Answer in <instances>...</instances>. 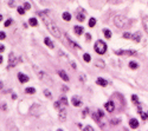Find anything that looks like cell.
Segmentation results:
<instances>
[{
  "instance_id": "18",
  "label": "cell",
  "mask_w": 148,
  "mask_h": 131,
  "mask_svg": "<svg viewBox=\"0 0 148 131\" xmlns=\"http://www.w3.org/2000/svg\"><path fill=\"white\" fill-rule=\"evenodd\" d=\"M28 24L31 25V26H37L38 25V21H37V19L36 18H31V19H28Z\"/></svg>"
},
{
  "instance_id": "33",
  "label": "cell",
  "mask_w": 148,
  "mask_h": 131,
  "mask_svg": "<svg viewBox=\"0 0 148 131\" xmlns=\"http://www.w3.org/2000/svg\"><path fill=\"white\" fill-rule=\"evenodd\" d=\"M14 5H16L14 0H9V7H13Z\"/></svg>"
},
{
  "instance_id": "44",
  "label": "cell",
  "mask_w": 148,
  "mask_h": 131,
  "mask_svg": "<svg viewBox=\"0 0 148 131\" xmlns=\"http://www.w3.org/2000/svg\"><path fill=\"white\" fill-rule=\"evenodd\" d=\"M147 114H148V112H147Z\"/></svg>"
},
{
  "instance_id": "14",
  "label": "cell",
  "mask_w": 148,
  "mask_h": 131,
  "mask_svg": "<svg viewBox=\"0 0 148 131\" xmlns=\"http://www.w3.org/2000/svg\"><path fill=\"white\" fill-rule=\"evenodd\" d=\"M96 83H97V85H100V86H107V80L103 78H97V80H96Z\"/></svg>"
},
{
  "instance_id": "27",
  "label": "cell",
  "mask_w": 148,
  "mask_h": 131,
  "mask_svg": "<svg viewBox=\"0 0 148 131\" xmlns=\"http://www.w3.org/2000/svg\"><path fill=\"white\" fill-rule=\"evenodd\" d=\"M95 65H96V66H100V69H103V67H104V63L102 60H96Z\"/></svg>"
},
{
  "instance_id": "36",
  "label": "cell",
  "mask_w": 148,
  "mask_h": 131,
  "mask_svg": "<svg viewBox=\"0 0 148 131\" xmlns=\"http://www.w3.org/2000/svg\"><path fill=\"white\" fill-rule=\"evenodd\" d=\"M85 38H87V41H90V40H91V34H90V33H87V34H85Z\"/></svg>"
},
{
  "instance_id": "31",
  "label": "cell",
  "mask_w": 148,
  "mask_h": 131,
  "mask_svg": "<svg viewBox=\"0 0 148 131\" xmlns=\"http://www.w3.org/2000/svg\"><path fill=\"white\" fill-rule=\"evenodd\" d=\"M44 95H45V97H47V98H51V92L49 91V90H44Z\"/></svg>"
},
{
  "instance_id": "32",
  "label": "cell",
  "mask_w": 148,
  "mask_h": 131,
  "mask_svg": "<svg viewBox=\"0 0 148 131\" xmlns=\"http://www.w3.org/2000/svg\"><path fill=\"white\" fill-rule=\"evenodd\" d=\"M88 112H89V109H88V107H85V109H84L83 110V112H82V117H85V116H87V114H88Z\"/></svg>"
},
{
  "instance_id": "30",
  "label": "cell",
  "mask_w": 148,
  "mask_h": 131,
  "mask_svg": "<svg viewBox=\"0 0 148 131\" xmlns=\"http://www.w3.org/2000/svg\"><path fill=\"white\" fill-rule=\"evenodd\" d=\"M123 38L124 39H130V38H133V35L130 34V33H128V32H124L123 33Z\"/></svg>"
},
{
  "instance_id": "16",
  "label": "cell",
  "mask_w": 148,
  "mask_h": 131,
  "mask_svg": "<svg viewBox=\"0 0 148 131\" xmlns=\"http://www.w3.org/2000/svg\"><path fill=\"white\" fill-rule=\"evenodd\" d=\"M62 18H63L64 21H70V20H71V14H70L69 12H64V13L62 14Z\"/></svg>"
},
{
  "instance_id": "3",
  "label": "cell",
  "mask_w": 148,
  "mask_h": 131,
  "mask_svg": "<svg viewBox=\"0 0 148 131\" xmlns=\"http://www.w3.org/2000/svg\"><path fill=\"white\" fill-rule=\"evenodd\" d=\"M126 23H127V19L123 16H116L114 18V25L116 27H119V28H123Z\"/></svg>"
},
{
  "instance_id": "23",
  "label": "cell",
  "mask_w": 148,
  "mask_h": 131,
  "mask_svg": "<svg viewBox=\"0 0 148 131\" xmlns=\"http://www.w3.org/2000/svg\"><path fill=\"white\" fill-rule=\"evenodd\" d=\"M59 103H61V105H63V106H66L68 105V99H66V97L63 96L61 99H59Z\"/></svg>"
},
{
  "instance_id": "41",
  "label": "cell",
  "mask_w": 148,
  "mask_h": 131,
  "mask_svg": "<svg viewBox=\"0 0 148 131\" xmlns=\"http://www.w3.org/2000/svg\"><path fill=\"white\" fill-rule=\"evenodd\" d=\"M4 50H5V46H4V45H1V46H0V51H1V52H4Z\"/></svg>"
},
{
  "instance_id": "35",
  "label": "cell",
  "mask_w": 148,
  "mask_h": 131,
  "mask_svg": "<svg viewBox=\"0 0 148 131\" xmlns=\"http://www.w3.org/2000/svg\"><path fill=\"white\" fill-rule=\"evenodd\" d=\"M5 38H6V34H5V32H2V31H1V33H0V39H1V40H4Z\"/></svg>"
},
{
  "instance_id": "12",
  "label": "cell",
  "mask_w": 148,
  "mask_h": 131,
  "mask_svg": "<svg viewBox=\"0 0 148 131\" xmlns=\"http://www.w3.org/2000/svg\"><path fill=\"white\" fill-rule=\"evenodd\" d=\"M58 74H59V77L63 79L64 82H69V77H68V74L65 73V71H63V70H61L59 72H58Z\"/></svg>"
},
{
  "instance_id": "29",
  "label": "cell",
  "mask_w": 148,
  "mask_h": 131,
  "mask_svg": "<svg viewBox=\"0 0 148 131\" xmlns=\"http://www.w3.org/2000/svg\"><path fill=\"white\" fill-rule=\"evenodd\" d=\"M18 13L20 16H24L25 14V8L24 7H18Z\"/></svg>"
},
{
  "instance_id": "10",
  "label": "cell",
  "mask_w": 148,
  "mask_h": 131,
  "mask_svg": "<svg viewBox=\"0 0 148 131\" xmlns=\"http://www.w3.org/2000/svg\"><path fill=\"white\" fill-rule=\"evenodd\" d=\"M66 39H68V43L70 44V46H71L72 49H76V50H81V46H79L78 44H76L75 41H72V40H71V38L66 37Z\"/></svg>"
},
{
  "instance_id": "11",
  "label": "cell",
  "mask_w": 148,
  "mask_h": 131,
  "mask_svg": "<svg viewBox=\"0 0 148 131\" xmlns=\"http://www.w3.org/2000/svg\"><path fill=\"white\" fill-rule=\"evenodd\" d=\"M74 32L76 35H82L84 32V28L82 26H75L74 27Z\"/></svg>"
},
{
  "instance_id": "26",
  "label": "cell",
  "mask_w": 148,
  "mask_h": 131,
  "mask_svg": "<svg viewBox=\"0 0 148 131\" xmlns=\"http://www.w3.org/2000/svg\"><path fill=\"white\" fill-rule=\"evenodd\" d=\"M140 116H141V118H142L143 121H148V114L143 112V111H141V112H140Z\"/></svg>"
},
{
  "instance_id": "40",
  "label": "cell",
  "mask_w": 148,
  "mask_h": 131,
  "mask_svg": "<svg viewBox=\"0 0 148 131\" xmlns=\"http://www.w3.org/2000/svg\"><path fill=\"white\" fill-rule=\"evenodd\" d=\"M79 77H81V80H82V82H85V76H84L83 73H81V76H79Z\"/></svg>"
},
{
  "instance_id": "21",
  "label": "cell",
  "mask_w": 148,
  "mask_h": 131,
  "mask_svg": "<svg viewBox=\"0 0 148 131\" xmlns=\"http://www.w3.org/2000/svg\"><path fill=\"white\" fill-rule=\"evenodd\" d=\"M129 67L131 70H136L138 67H139V65H138V63L136 61H130L129 63Z\"/></svg>"
},
{
  "instance_id": "20",
  "label": "cell",
  "mask_w": 148,
  "mask_h": 131,
  "mask_svg": "<svg viewBox=\"0 0 148 131\" xmlns=\"http://www.w3.org/2000/svg\"><path fill=\"white\" fill-rule=\"evenodd\" d=\"M133 40H135L136 43H140V40H141V35H140L139 32H136L135 34H133Z\"/></svg>"
},
{
  "instance_id": "22",
  "label": "cell",
  "mask_w": 148,
  "mask_h": 131,
  "mask_svg": "<svg viewBox=\"0 0 148 131\" xmlns=\"http://www.w3.org/2000/svg\"><path fill=\"white\" fill-rule=\"evenodd\" d=\"M103 34H104V37H105L107 39H110L111 38V32L109 31V30H107V28L103 30Z\"/></svg>"
},
{
  "instance_id": "38",
  "label": "cell",
  "mask_w": 148,
  "mask_h": 131,
  "mask_svg": "<svg viewBox=\"0 0 148 131\" xmlns=\"http://www.w3.org/2000/svg\"><path fill=\"white\" fill-rule=\"evenodd\" d=\"M97 112H98V116H100L101 118H103V117H104V114H103V111H102V110H98Z\"/></svg>"
},
{
  "instance_id": "34",
  "label": "cell",
  "mask_w": 148,
  "mask_h": 131,
  "mask_svg": "<svg viewBox=\"0 0 148 131\" xmlns=\"http://www.w3.org/2000/svg\"><path fill=\"white\" fill-rule=\"evenodd\" d=\"M24 8H25V9H30V8H31V5H30L28 2H25V4H24Z\"/></svg>"
},
{
  "instance_id": "43",
  "label": "cell",
  "mask_w": 148,
  "mask_h": 131,
  "mask_svg": "<svg viewBox=\"0 0 148 131\" xmlns=\"http://www.w3.org/2000/svg\"><path fill=\"white\" fill-rule=\"evenodd\" d=\"M109 1H110V2H116L117 0H109Z\"/></svg>"
},
{
  "instance_id": "8",
  "label": "cell",
  "mask_w": 148,
  "mask_h": 131,
  "mask_svg": "<svg viewBox=\"0 0 148 131\" xmlns=\"http://www.w3.org/2000/svg\"><path fill=\"white\" fill-rule=\"evenodd\" d=\"M129 126L131 129H136V128H139V121L136 119V118H131L129 121Z\"/></svg>"
},
{
  "instance_id": "6",
  "label": "cell",
  "mask_w": 148,
  "mask_h": 131,
  "mask_svg": "<svg viewBox=\"0 0 148 131\" xmlns=\"http://www.w3.org/2000/svg\"><path fill=\"white\" fill-rule=\"evenodd\" d=\"M58 118H59V122H65L66 121V110L65 109H61L59 110Z\"/></svg>"
},
{
  "instance_id": "28",
  "label": "cell",
  "mask_w": 148,
  "mask_h": 131,
  "mask_svg": "<svg viewBox=\"0 0 148 131\" xmlns=\"http://www.w3.org/2000/svg\"><path fill=\"white\" fill-rule=\"evenodd\" d=\"M131 100H133V103H135L136 105H139V98H138V96H135V95H133L131 96Z\"/></svg>"
},
{
  "instance_id": "15",
  "label": "cell",
  "mask_w": 148,
  "mask_h": 131,
  "mask_svg": "<svg viewBox=\"0 0 148 131\" xmlns=\"http://www.w3.org/2000/svg\"><path fill=\"white\" fill-rule=\"evenodd\" d=\"M76 19H77L78 21H84V19H85L84 13H82V12H77V13H76Z\"/></svg>"
},
{
  "instance_id": "24",
  "label": "cell",
  "mask_w": 148,
  "mask_h": 131,
  "mask_svg": "<svg viewBox=\"0 0 148 131\" xmlns=\"http://www.w3.org/2000/svg\"><path fill=\"white\" fill-rule=\"evenodd\" d=\"M25 92H26V93L33 95V93L36 92V89H35V87H26V89H25Z\"/></svg>"
},
{
  "instance_id": "37",
  "label": "cell",
  "mask_w": 148,
  "mask_h": 131,
  "mask_svg": "<svg viewBox=\"0 0 148 131\" xmlns=\"http://www.w3.org/2000/svg\"><path fill=\"white\" fill-rule=\"evenodd\" d=\"M84 130H85V131H93L94 129H93V126H89V125H88V126H85V128H84Z\"/></svg>"
},
{
  "instance_id": "5",
  "label": "cell",
  "mask_w": 148,
  "mask_h": 131,
  "mask_svg": "<svg viewBox=\"0 0 148 131\" xmlns=\"http://www.w3.org/2000/svg\"><path fill=\"white\" fill-rule=\"evenodd\" d=\"M104 106H105V109H107V111H108V112H113V111L115 110V103H114L113 100L107 102V103L104 104Z\"/></svg>"
},
{
  "instance_id": "39",
  "label": "cell",
  "mask_w": 148,
  "mask_h": 131,
  "mask_svg": "<svg viewBox=\"0 0 148 131\" xmlns=\"http://www.w3.org/2000/svg\"><path fill=\"white\" fill-rule=\"evenodd\" d=\"M11 23H12V20H11V19H9V20H7V21H5V26L9 27V25H11Z\"/></svg>"
},
{
  "instance_id": "9",
  "label": "cell",
  "mask_w": 148,
  "mask_h": 131,
  "mask_svg": "<svg viewBox=\"0 0 148 131\" xmlns=\"http://www.w3.org/2000/svg\"><path fill=\"white\" fill-rule=\"evenodd\" d=\"M18 79L20 83H27L30 78H28L26 74H24V73H18Z\"/></svg>"
},
{
  "instance_id": "19",
  "label": "cell",
  "mask_w": 148,
  "mask_h": 131,
  "mask_svg": "<svg viewBox=\"0 0 148 131\" xmlns=\"http://www.w3.org/2000/svg\"><path fill=\"white\" fill-rule=\"evenodd\" d=\"M83 60L85 63H90L91 61V56L89 54V53H84L83 54Z\"/></svg>"
},
{
  "instance_id": "7",
  "label": "cell",
  "mask_w": 148,
  "mask_h": 131,
  "mask_svg": "<svg viewBox=\"0 0 148 131\" xmlns=\"http://www.w3.org/2000/svg\"><path fill=\"white\" fill-rule=\"evenodd\" d=\"M71 103H72V105H74V106H76V107H78V106H82V105H83L82 100H81L78 97H76V96L72 97V99H71Z\"/></svg>"
},
{
  "instance_id": "17",
  "label": "cell",
  "mask_w": 148,
  "mask_h": 131,
  "mask_svg": "<svg viewBox=\"0 0 148 131\" xmlns=\"http://www.w3.org/2000/svg\"><path fill=\"white\" fill-rule=\"evenodd\" d=\"M44 43L46 44V46H49L50 49H53V47H55L53 43H52V41H51V40H50L49 38H45V39H44Z\"/></svg>"
},
{
  "instance_id": "2",
  "label": "cell",
  "mask_w": 148,
  "mask_h": 131,
  "mask_svg": "<svg viewBox=\"0 0 148 131\" xmlns=\"http://www.w3.org/2000/svg\"><path fill=\"white\" fill-rule=\"evenodd\" d=\"M94 49H95V52L97 54H104L107 51V44L103 40H97L94 45Z\"/></svg>"
},
{
  "instance_id": "13",
  "label": "cell",
  "mask_w": 148,
  "mask_h": 131,
  "mask_svg": "<svg viewBox=\"0 0 148 131\" xmlns=\"http://www.w3.org/2000/svg\"><path fill=\"white\" fill-rule=\"evenodd\" d=\"M142 25H143V27H145V31L148 33V17L147 16L142 18Z\"/></svg>"
},
{
  "instance_id": "25",
  "label": "cell",
  "mask_w": 148,
  "mask_h": 131,
  "mask_svg": "<svg viewBox=\"0 0 148 131\" xmlns=\"http://www.w3.org/2000/svg\"><path fill=\"white\" fill-rule=\"evenodd\" d=\"M95 25H96V19H95V18H90V19H89V26L94 27Z\"/></svg>"
},
{
  "instance_id": "42",
  "label": "cell",
  "mask_w": 148,
  "mask_h": 131,
  "mask_svg": "<svg viewBox=\"0 0 148 131\" xmlns=\"http://www.w3.org/2000/svg\"><path fill=\"white\" fill-rule=\"evenodd\" d=\"M12 99H17V95H12Z\"/></svg>"
},
{
  "instance_id": "4",
  "label": "cell",
  "mask_w": 148,
  "mask_h": 131,
  "mask_svg": "<svg viewBox=\"0 0 148 131\" xmlns=\"http://www.w3.org/2000/svg\"><path fill=\"white\" fill-rule=\"evenodd\" d=\"M18 64V58L16 57L14 53H9V67H14Z\"/></svg>"
},
{
  "instance_id": "1",
  "label": "cell",
  "mask_w": 148,
  "mask_h": 131,
  "mask_svg": "<svg viewBox=\"0 0 148 131\" xmlns=\"http://www.w3.org/2000/svg\"><path fill=\"white\" fill-rule=\"evenodd\" d=\"M39 16H40V18H42L43 23L45 24L46 28L49 30V32L53 35V37H56V38H58V39H59V38L62 37L61 30H59V28H58V26H57L55 23H53V21L50 19V17L46 14V12H40V13H39Z\"/></svg>"
}]
</instances>
